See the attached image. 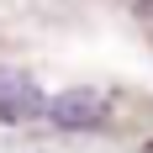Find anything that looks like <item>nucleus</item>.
<instances>
[{"mask_svg":"<svg viewBox=\"0 0 153 153\" xmlns=\"http://www.w3.org/2000/svg\"><path fill=\"white\" fill-rule=\"evenodd\" d=\"M106 111H111V100L100 90H90V85H79V90H63V95H48V106H42V116L53 127H63V132H90V127H100L106 122Z\"/></svg>","mask_w":153,"mask_h":153,"instance_id":"obj_1","label":"nucleus"},{"mask_svg":"<svg viewBox=\"0 0 153 153\" xmlns=\"http://www.w3.org/2000/svg\"><path fill=\"white\" fill-rule=\"evenodd\" d=\"M42 106H48L42 85L27 69L0 63V122H32V116H42Z\"/></svg>","mask_w":153,"mask_h":153,"instance_id":"obj_2","label":"nucleus"}]
</instances>
